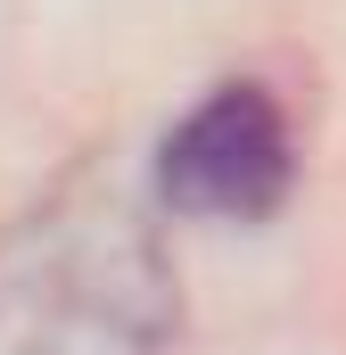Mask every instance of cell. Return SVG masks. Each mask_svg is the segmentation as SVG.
Returning a JSON list of instances; mask_svg holds the SVG:
<instances>
[{
    "label": "cell",
    "instance_id": "cell-1",
    "mask_svg": "<svg viewBox=\"0 0 346 355\" xmlns=\"http://www.w3.org/2000/svg\"><path fill=\"white\" fill-rule=\"evenodd\" d=\"M165 240L116 182H66L0 232V355H165Z\"/></svg>",
    "mask_w": 346,
    "mask_h": 355
},
{
    "label": "cell",
    "instance_id": "cell-2",
    "mask_svg": "<svg viewBox=\"0 0 346 355\" xmlns=\"http://www.w3.org/2000/svg\"><path fill=\"white\" fill-rule=\"evenodd\" d=\"M297 182L289 107L264 83H215L157 149V198L206 223H264Z\"/></svg>",
    "mask_w": 346,
    "mask_h": 355
}]
</instances>
